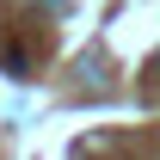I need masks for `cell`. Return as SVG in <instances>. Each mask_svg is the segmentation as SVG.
I'll list each match as a JSON object with an SVG mask.
<instances>
[{"instance_id": "1", "label": "cell", "mask_w": 160, "mask_h": 160, "mask_svg": "<svg viewBox=\"0 0 160 160\" xmlns=\"http://www.w3.org/2000/svg\"><path fill=\"white\" fill-rule=\"evenodd\" d=\"M154 74H160V56H154Z\"/></svg>"}]
</instances>
